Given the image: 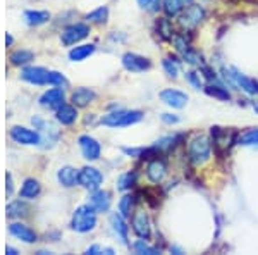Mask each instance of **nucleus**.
<instances>
[{
    "label": "nucleus",
    "mask_w": 258,
    "mask_h": 255,
    "mask_svg": "<svg viewBox=\"0 0 258 255\" xmlns=\"http://www.w3.org/2000/svg\"><path fill=\"white\" fill-rule=\"evenodd\" d=\"M131 226H133V231H135L140 238L148 240L150 235H152V224H150L147 212H143V211L135 212V214H133Z\"/></svg>",
    "instance_id": "15"
},
{
    "label": "nucleus",
    "mask_w": 258,
    "mask_h": 255,
    "mask_svg": "<svg viewBox=\"0 0 258 255\" xmlns=\"http://www.w3.org/2000/svg\"><path fill=\"white\" fill-rule=\"evenodd\" d=\"M212 143H214V150L219 157H224L229 152V148L232 147V143H238V133L234 129H226V128H212Z\"/></svg>",
    "instance_id": "4"
},
{
    "label": "nucleus",
    "mask_w": 258,
    "mask_h": 255,
    "mask_svg": "<svg viewBox=\"0 0 258 255\" xmlns=\"http://www.w3.org/2000/svg\"><path fill=\"white\" fill-rule=\"evenodd\" d=\"M6 214L9 219H23V217H26L30 214V207H28V203L24 202V198L12 200L11 203H7Z\"/></svg>",
    "instance_id": "23"
},
{
    "label": "nucleus",
    "mask_w": 258,
    "mask_h": 255,
    "mask_svg": "<svg viewBox=\"0 0 258 255\" xmlns=\"http://www.w3.org/2000/svg\"><path fill=\"white\" fill-rule=\"evenodd\" d=\"M90 35V26L85 23H73L69 26H66L62 30L60 40L66 47H73V45H78L80 41H83L86 36Z\"/></svg>",
    "instance_id": "6"
},
{
    "label": "nucleus",
    "mask_w": 258,
    "mask_h": 255,
    "mask_svg": "<svg viewBox=\"0 0 258 255\" xmlns=\"http://www.w3.org/2000/svg\"><path fill=\"white\" fill-rule=\"evenodd\" d=\"M24 21H26L28 26H41V24L48 23L50 21V12L48 11H38V9H30V11H24L23 14Z\"/></svg>",
    "instance_id": "25"
},
{
    "label": "nucleus",
    "mask_w": 258,
    "mask_h": 255,
    "mask_svg": "<svg viewBox=\"0 0 258 255\" xmlns=\"http://www.w3.org/2000/svg\"><path fill=\"white\" fill-rule=\"evenodd\" d=\"M66 100L64 86H53L47 91H43L40 97V106L45 109H59Z\"/></svg>",
    "instance_id": "13"
},
{
    "label": "nucleus",
    "mask_w": 258,
    "mask_h": 255,
    "mask_svg": "<svg viewBox=\"0 0 258 255\" xmlns=\"http://www.w3.org/2000/svg\"><path fill=\"white\" fill-rule=\"evenodd\" d=\"M9 135L16 143L19 145H40L41 143V136L38 133V129H30V128H24V126H12Z\"/></svg>",
    "instance_id": "9"
},
{
    "label": "nucleus",
    "mask_w": 258,
    "mask_h": 255,
    "mask_svg": "<svg viewBox=\"0 0 258 255\" xmlns=\"http://www.w3.org/2000/svg\"><path fill=\"white\" fill-rule=\"evenodd\" d=\"M141 119H143V112L141 111H124V109H119V111L109 112L107 116H103L100 119V123L109 128H126L140 123Z\"/></svg>",
    "instance_id": "3"
},
{
    "label": "nucleus",
    "mask_w": 258,
    "mask_h": 255,
    "mask_svg": "<svg viewBox=\"0 0 258 255\" xmlns=\"http://www.w3.org/2000/svg\"><path fill=\"white\" fill-rule=\"evenodd\" d=\"M48 85L52 86H66L68 85V79L59 71H50L48 73Z\"/></svg>",
    "instance_id": "40"
},
{
    "label": "nucleus",
    "mask_w": 258,
    "mask_h": 255,
    "mask_svg": "<svg viewBox=\"0 0 258 255\" xmlns=\"http://www.w3.org/2000/svg\"><path fill=\"white\" fill-rule=\"evenodd\" d=\"M251 107H253V111L258 112V100H256V102H253V104H251Z\"/></svg>",
    "instance_id": "47"
},
{
    "label": "nucleus",
    "mask_w": 258,
    "mask_h": 255,
    "mask_svg": "<svg viewBox=\"0 0 258 255\" xmlns=\"http://www.w3.org/2000/svg\"><path fill=\"white\" fill-rule=\"evenodd\" d=\"M35 59V54L31 50H26V48H19V50H14V52L9 56V61L12 66H18V68H24V66L31 64V61Z\"/></svg>",
    "instance_id": "27"
},
{
    "label": "nucleus",
    "mask_w": 258,
    "mask_h": 255,
    "mask_svg": "<svg viewBox=\"0 0 258 255\" xmlns=\"http://www.w3.org/2000/svg\"><path fill=\"white\" fill-rule=\"evenodd\" d=\"M160 100L165 104V106L172 107V109H182L186 107L188 104L189 97L181 90H176V88H167V90H162L160 91Z\"/></svg>",
    "instance_id": "14"
},
{
    "label": "nucleus",
    "mask_w": 258,
    "mask_h": 255,
    "mask_svg": "<svg viewBox=\"0 0 258 255\" xmlns=\"http://www.w3.org/2000/svg\"><path fill=\"white\" fill-rule=\"evenodd\" d=\"M162 121H164L165 124H177L181 118L176 114H162Z\"/></svg>",
    "instance_id": "43"
},
{
    "label": "nucleus",
    "mask_w": 258,
    "mask_h": 255,
    "mask_svg": "<svg viewBox=\"0 0 258 255\" xmlns=\"http://www.w3.org/2000/svg\"><path fill=\"white\" fill-rule=\"evenodd\" d=\"M103 185V174L102 171L93 166H85L80 171V186H83L88 191L98 190Z\"/></svg>",
    "instance_id": "8"
},
{
    "label": "nucleus",
    "mask_w": 258,
    "mask_h": 255,
    "mask_svg": "<svg viewBox=\"0 0 258 255\" xmlns=\"http://www.w3.org/2000/svg\"><path fill=\"white\" fill-rule=\"evenodd\" d=\"M86 19H88L90 23H95V24H105L107 19H109V9H107L105 6L97 7L95 11H91L86 14Z\"/></svg>",
    "instance_id": "31"
},
{
    "label": "nucleus",
    "mask_w": 258,
    "mask_h": 255,
    "mask_svg": "<svg viewBox=\"0 0 258 255\" xmlns=\"http://www.w3.org/2000/svg\"><path fill=\"white\" fill-rule=\"evenodd\" d=\"M86 253L88 255H100V253H107V255H114V248L110 246H102V245H91L86 248Z\"/></svg>",
    "instance_id": "41"
},
{
    "label": "nucleus",
    "mask_w": 258,
    "mask_h": 255,
    "mask_svg": "<svg viewBox=\"0 0 258 255\" xmlns=\"http://www.w3.org/2000/svg\"><path fill=\"white\" fill-rule=\"evenodd\" d=\"M138 181V174L135 171H127V173H122L117 179V190L119 191H129L133 186Z\"/></svg>",
    "instance_id": "28"
},
{
    "label": "nucleus",
    "mask_w": 258,
    "mask_h": 255,
    "mask_svg": "<svg viewBox=\"0 0 258 255\" xmlns=\"http://www.w3.org/2000/svg\"><path fill=\"white\" fill-rule=\"evenodd\" d=\"M57 181L64 188H73L80 185V171L71 166H64L57 171Z\"/></svg>",
    "instance_id": "20"
},
{
    "label": "nucleus",
    "mask_w": 258,
    "mask_h": 255,
    "mask_svg": "<svg viewBox=\"0 0 258 255\" xmlns=\"http://www.w3.org/2000/svg\"><path fill=\"white\" fill-rule=\"evenodd\" d=\"M6 253H9V255H18L19 252H18V248H14V246H9V245H7V246H6Z\"/></svg>",
    "instance_id": "45"
},
{
    "label": "nucleus",
    "mask_w": 258,
    "mask_h": 255,
    "mask_svg": "<svg viewBox=\"0 0 258 255\" xmlns=\"http://www.w3.org/2000/svg\"><path fill=\"white\" fill-rule=\"evenodd\" d=\"M55 119L62 126H71L78 121V107L62 104L59 109H55Z\"/></svg>",
    "instance_id": "21"
},
{
    "label": "nucleus",
    "mask_w": 258,
    "mask_h": 255,
    "mask_svg": "<svg viewBox=\"0 0 258 255\" xmlns=\"http://www.w3.org/2000/svg\"><path fill=\"white\" fill-rule=\"evenodd\" d=\"M133 248H135V252H136V253H140V255H145V253H147V255H159V253H160V250L157 248V246L148 245L145 238H140L138 241H135Z\"/></svg>",
    "instance_id": "34"
},
{
    "label": "nucleus",
    "mask_w": 258,
    "mask_h": 255,
    "mask_svg": "<svg viewBox=\"0 0 258 255\" xmlns=\"http://www.w3.org/2000/svg\"><path fill=\"white\" fill-rule=\"evenodd\" d=\"M40 193H41V185H40L38 179L28 178V179H24L23 185H21L19 198H24V200H35Z\"/></svg>",
    "instance_id": "22"
},
{
    "label": "nucleus",
    "mask_w": 258,
    "mask_h": 255,
    "mask_svg": "<svg viewBox=\"0 0 258 255\" xmlns=\"http://www.w3.org/2000/svg\"><path fill=\"white\" fill-rule=\"evenodd\" d=\"M238 143L243 145V147H258V128H251L244 131L238 138Z\"/></svg>",
    "instance_id": "32"
},
{
    "label": "nucleus",
    "mask_w": 258,
    "mask_h": 255,
    "mask_svg": "<svg viewBox=\"0 0 258 255\" xmlns=\"http://www.w3.org/2000/svg\"><path fill=\"white\" fill-rule=\"evenodd\" d=\"M186 79H188V83L193 86L195 90H205V86H203V79L197 71H188V73H186Z\"/></svg>",
    "instance_id": "39"
},
{
    "label": "nucleus",
    "mask_w": 258,
    "mask_h": 255,
    "mask_svg": "<svg viewBox=\"0 0 258 255\" xmlns=\"http://www.w3.org/2000/svg\"><path fill=\"white\" fill-rule=\"evenodd\" d=\"M48 69L40 68V66H24L23 71H21V79L30 85H48Z\"/></svg>",
    "instance_id": "11"
},
{
    "label": "nucleus",
    "mask_w": 258,
    "mask_h": 255,
    "mask_svg": "<svg viewBox=\"0 0 258 255\" xmlns=\"http://www.w3.org/2000/svg\"><path fill=\"white\" fill-rule=\"evenodd\" d=\"M31 123H33V126H35V129H38V133L41 136V143H40L41 147H43V148H52L53 145L57 143L59 136H60L59 129L53 126L52 123L41 119L40 116H35V118L31 119Z\"/></svg>",
    "instance_id": "5"
},
{
    "label": "nucleus",
    "mask_w": 258,
    "mask_h": 255,
    "mask_svg": "<svg viewBox=\"0 0 258 255\" xmlns=\"http://www.w3.org/2000/svg\"><path fill=\"white\" fill-rule=\"evenodd\" d=\"M212 156V141L209 136L205 135H197L189 140L188 143V157L189 162L193 166H202Z\"/></svg>",
    "instance_id": "2"
},
{
    "label": "nucleus",
    "mask_w": 258,
    "mask_h": 255,
    "mask_svg": "<svg viewBox=\"0 0 258 255\" xmlns=\"http://www.w3.org/2000/svg\"><path fill=\"white\" fill-rule=\"evenodd\" d=\"M182 59H184L186 62H189V64H193V66H203L202 54L197 52V50H193V48L186 50V52L182 54Z\"/></svg>",
    "instance_id": "38"
},
{
    "label": "nucleus",
    "mask_w": 258,
    "mask_h": 255,
    "mask_svg": "<svg viewBox=\"0 0 258 255\" xmlns=\"http://www.w3.org/2000/svg\"><path fill=\"white\" fill-rule=\"evenodd\" d=\"M95 47L93 43H83V45H76V47H73L69 50V59L73 62H83L85 59H88L90 56H93Z\"/></svg>",
    "instance_id": "26"
},
{
    "label": "nucleus",
    "mask_w": 258,
    "mask_h": 255,
    "mask_svg": "<svg viewBox=\"0 0 258 255\" xmlns=\"http://www.w3.org/2000/svg\"><path fill=\"white\" fill-rule=\"evenodd\" d=\"M153 2H155V0H138V6L143 7V9H147V7L152 6Z\"/></svg>",
    "instance_id": "44"
},
{
    "label": "nucleus",
    "mask_w": 258,
    "mask_h": 255,
    "mask_svg": "<svg viewBox=\"0 0 258 255\" xmlns=\"http://www.w3.org/2000/svg\"><path fill=\"white\" fill-rule=\"evenodd\" d=\"M157 31H159L157 35H159L162 40H172V36H174L172 26H170V23L165 18L157 21Z\"/></svg>",
    "instance_id": "36"
},
{
    "label": "nucleus",
    "mask_w": 258,
    "mask_h": 255,
    "mask_svg": "<svg viewBox=\"0 0 258 255\" xmlns=\"http://www.w3.org/2000/svg\"><path fill=\"white\" fill-rule=\"evenodd\" d=\"M122 66H124V69L129 71V73H145V71H148L152 68V62H150L148 57L127 52L122 56Z\"/></svg>",
    "instance_id": "12"
},
{
    "label": "nucleus",
    "mask_w": 258,
    "mask_h": 255,
    "mask_svg": "<svg viewBox=\"0 0 258 255\" xmlns=\"http://www.w3.org/2000/svg\"><path fill=\"white\" fill-rule=\"evenodd\" d=\"M12 43H14V38H12V35H11V33H6V45H7V47H11Z\"/></svg>",
    "instance_id": "46"
},
{
    "label": "nucleus",
    "mask_w": 258,
    "mask_h": 255,
    "mask_svg": "<svg viewBox=\"0 0 258 255\" xmlns=\"http://www.w3.org/2000/svg\"><path fill=\"white\" fill-rule=\"evenodd\" d=\"M12 191H14V181H12V174L7 173L6 174V193H7V196H11Z\"/></svg>",
    "instance_id": "42"
},
{
    "label": "nucleus",
    "mask_w": 258,
    "mask_h": 255,
    "mask_svg": "<svg viewBox=\"0 0 258 255\" xmlns=\"http://www.w3.org/2000/svg\"><path fill=\"white\" fill-rule=\"evenodd\" d=\"M126 217L120 216L119 212H114V214H110V226H112V231H114V235L119 238L120 243L129 246V226L126 224Z\"/></svg>",
    "instance_id": "17"
},
{
    "label": "nucleus",
    "mask_w": 258,
    "mask_h": 255,
    "mask_svg": "<svg viewBox=\"0 0 258 255\" xmlns=\"http://www.w3.org/2000/svg\"><path fill=\"white\" fill-rule=\"evenodd\" d=\"M184 11V0H164V12L169 18L181 14Z\"/></svg>",
    "instance_id": "33"
},
{
    "label": "nucleus",
    "mask_w": 258,
    "mask_h": 255,
    "mask_svg": "<svg viewBox=\"0 0 258 255\" xmlns=\"http://www.w3.org/2000/svg\"><path fill=\"white\" fill-rule=\"evenodd\" d=\"M133 207H135V196L133 195H124L122 198L119 200V214L124 217H131L133 214Z\"/></svg>",
    "instance_id": "35"
},
{
    "label": "nucleus",
    "mask_w": 258,
    "mask_h": 255,
    "mask_svg": "<svg viewBox=\"0 0 258 255\" xmlns=\"http://www.w3.org/2000/svg\"><path fill=\"white\" fill-rule=\"evenodd\" d=\"M147 176L152 183L159 185V183L164 181V178L167 176V164H165L164 159H153V161L148 162L147 166Z\"/></svg>",
    "instance_id": "16"
},
{
    "label": "nucleus",
    "mask_w": 258,
    "mask_h": 255,
    "mask_svg": "<svg viewBox=\"0 0 258 255\" xmlns=\"http://www.w3.org/2000/svg\"><path fill=\"white\" fill-rule=\"evenodd\" d=\"M95 98H97V93H95L91 88H86V86H81V88L74 90L73 97H71V100H73V106H76V107L90 106Z\"/></svg>",
    "instance_id": "24"
},
{
    "label": "nucleus",
    "mask_w": 258,
    "mask_h": 255,
    "mask_svg": "<svg viewBox=\"0 0 258 255\" xmlns=\"http://www.w3.org/2000/svg\"><path fill=\"white\" fill-rule=\"evenodd\" d=\"M97 214L91 203L80 206L74 211L73 219H71V228L76 233H90L97 228Z\"/></svg>",
    "instance_id": "1"
},
{
    "label": "nucleus",
    "mask_w": 258,
    "mask_h": 255,
    "mask_svg": "<svg viewBox=\"0 0 258 255\" xmlns=\"http://www.w3.org/2000/svg\"><path fill=\"white\" fill-rule=\"evenodd\" d=\"M9 233L18 240L24 241V243H35L36 241V233L33 231L30 226L23 224V223H11L9 224Z\"/></svg>",
    "instance_id": "19"
},
{
    "label": "nucleus",
    "mask_w": 258,
    "mask_h": 255,
    "mask_svg": "<svg viewBox=\"0 0 258 255\" xmlns=\"http://www.w3.org/2000/svg\"><path fill=\"white\" fill-rule=\"evenodd\" d=\"M205 91L207 95H210V97L217 98V100H222V102H227V100H231V93H229L227 88H224L222 85H209L205 86Z\"/></svg>",
    "instance_id": "30"
},
{
    "label": "nucleus",
    "mask_w": 258,
    "mask_h": 255,
    "mask_svg": "<svg viewBox=\"0 0 258 255\" xmlns=\"http://www.w3.org/2000/svg\"><path fill=\"white\" fill-rule=\"evenodd\" d=\"M205 16H207V12L202 6H198V4H189V6L181 12L179 24H181L184 30H195V28L203 23Z\"/></svg>",
    "instance_id": "7"
},
{
    "label": "nucleus",
    "mask_w": 258,
    "mask_h": 255,
    "mask_svg": "<svg viewBox=\"0 0 258 255\" xmlns=\"http://www.w3.org/2000/svg\"><path fill=\"white\" fill-rule=\"evenodd\" d=\"M162 66H164V71L167 73V76L170 78L179 76V61L172 59V57H167V59L162 61Z\"/></svg>",
    "instance_id": "37"
},
{
    "label": "nucleus",
    "mask_w": 258,
    "mask_h": 255,
    "mask_svg": "<svg viewBox=\"0 0 258 255\" xmlns=\"http://www.w3.org/2000/svg\"><path fill=\"white\" fill-rule=\"evenodd\" d=\"M88 203H91L97 212H109L110 203H112L110 193L107 190L98 188V190H95L90 193V202Z\"/></svg>",
    "instance_id": "18"
},
{
    "label": "nucleus",
    "mask_w": 258,
    "mask_h": 255,
    "mask_svg": "<svg viewBox=\"0 0 258 255\" xmlns=\"http://www.w3.org/2000/svg\"><path fill=\"white\" fill-rule=\"evenodd\" d=\"M78 145H80V150L86 161L95 162V161H98L100 156H102V145H100V141L95 140L93 136L81 135L78 138Z\"/></svg>",
    "instance_id": "10"
},
{
    "label": "nucleus",
    "mask_w": 258,
    "mask_h": 255,
    "mask_svg": "<svg viewBox=\"0 0 258 255\" xmlns=\"http://www.w3.org/2000/svg\"><path fill=\"white\" fill-rule=\"evenodd\" d=\"M182 136L184 135H174V136H164L160 138V140H157L155 143H153V147H155L159 152H165V150H170L174 148L179 141L182 140Z\"/></svg>",
    "instance_id": "29"
}]
</instances>
